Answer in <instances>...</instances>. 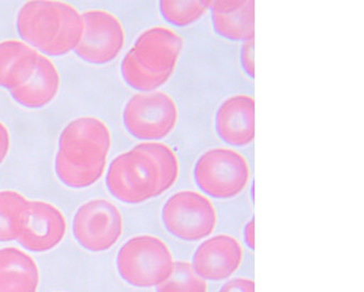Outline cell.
Listing matches in <instances>:
<instances>
[{
    "label": "cell",
    "mask_w": 364,
    "mask_h": 292,
    "mask_svg": "<svg viewBox=\"0 0 364 292\" xmlns=\"http://www.w3.org/2000/svg\"><path fill=\"white\" fill-rule=\"evenodd\" d=\"M178 175L180 161L173 148L160 141H144L111 162L105 186L116 200L139 205L168 192Z\"/></svg>",
    "instance_id": "cell-1"
},
{
    "label": "cell",
    "mask_w": 364,
    "mask_h": 292,
    "mask_svg": "<svg viewBox=\"0 0 364 292\" xmlns=\"http://www.w3.org/2000/svg\"><path fill=\"white\" fill-rule=\"evenodd\" d=\"M112 134L105 121L81 117L60 131L54 171L60 183L71 190H85L101 180L107 170Z\"/></svg>",
    "instance_id": "cell-2"
},
{
    "label": "cell",
    "mask_w": 364,
    "mask_h": 292,
    "mask_svg": "<svg viewBox=\"0 0 364 292\" xmlns=\"http://www.w3.org/2000/svg\"><path fill=\"white\" fill-rule=\"evenodd\" d=\"M16 28L22 42L46 58L75 52L83 32L82 13L55 0H32L20 7Z\"/></svg>",
    "instance_id": "cell-3"
},
{
    "label": "cell",
    "mask_w": 364,
    "mask_h": 292,
    "mask_svg": "<svg viewBox=\"0 0 364 292\" xmlns=\"http://www.w3.org/2000/svg\"><path fill=\"white\" fill-rule=\"evenodd\" d=\"M183 46L182 36L168 26L144 30L122 60V78L140 92L156 91L176 72Z\"/></svg>",
    "instance_id": "cell-4"
},
{
    "label": "cell",
    "mask_w": 364,
    "mask_h": 292,
    "mask_svg": "<svg viewBox=\"0 0 364 292\" xmlns=\"http://www.w3.org/2000/svg\"><path fill=\"white\" fill-rule=\"evenodd\" d=\"M170 247L156 235H136L117 252L116 269L127 285L158 288L170 277L174 267Z\"/></svg>",
    "instance_id": "cell-5"
},
{
    "label": "cell",
    "mask_w": 364,
    "mask_h": 292,
    "mask_svg": "<svg viewBox=\"0 0 364 292\" xmlns=\"http://www.w3.org/2000/svg\"><path fill=\"white\" fill-rule=\"evenodd\" d=\"M195 183L215 200L239 196L251 178L249 162L237 150L211 148L198 158L193 170Z\"/></svg>",
    "instance_id": "cell-6"
},
{
    "label": "cell",
    "mask_w": 364,
    "mask_h": 292,
    "mask_svg": "<svg viewBox=\"0 0 364 292\" xmlns=\"http://www.w3.org/2000/svg\"><path fill=\"white\" fill-rule=\"evenodd\" d=\"M122 121L126 131L136 139L160 141L178 125V104L164 91L136 93L124 107Z\"/></svg>",
    "instance_id": "cell-7"
},
{
    "label": "cell",
    "mask_w": 364,
    "mask_h": 292,
    "mask_svg": "<svg viewBox=\"0 0 364 292\" xmlns=\"http://www.w3.org/2000/svg\"><path fill=\"white\" fill-rule=\"evenodd\" d=\"M166 230L178 240L195 242L213 234L218 215L213 202L196 190L173 194L161 210Z\"/></svg>",
    "instance_id": "cell-8"
},
{
    "label": "cell",
    "mask_w": 364,
    "mask_h": 292,
    "mask_svg": "<svg viewBox=\"0 0 364 292\" xmlns=\"http://www.w3.org/2000/svg\"><path fill=\"white\" fill-rule=\"evenodd\" d=\"M71 229L75 240L83 249L92 253L105 252L123 235V215L109 200L95 198L79 207Z\"/></svg>",
    "instance_id": "cell-9"
},
{
    "label": "cell",
    "mask_w": 364,
    "mask_h": 292,
    "mask_svg": "<svg viewBox=\"0 0 364 292\" xmlns=\"http://www.w3.org/2000/svg\"><path fill=\"white\" fill-rule=\"evenodd\" d=\"M82 19V36L75 55L95 66L113 62L125 46L126 33L121 20L103 9L85 11Z\"/></svg>",
    "instance_id": "cell-10"
},
{
    "label": "cell",
    "mask_w": 364,
    "mask_h": 292,
    "mask_svg": "<svg viewBox=\"0 0 364 292\" xmlns=\"http://www.w3.org/2000/svg\"><path fill=\"white\" fill-rule=\"evenodd\" d=\"M67 221L54 205L43 200H28L18 218L17 240L32 253H46L64 240Z\"/></svg>",
    "instance_id": "cell-11"
},
{
    "label": "cell",
    "mask_w": 364,
    "mask_h": 292,
    "mask_svg": "<svg viewBox=\"0 0 364 292\" xmlns=\"http://www.w3.org/2000/svg\"><path fill=\"white\" fill-rule=\"evenodd\" d=\"M243 257V247L237 239L218 234L199 244L193 255L192 267L203 281H225L239 271Z\"/></svg>",
    "instance_id": "cell-12"
},
{
    "label": "cell",
    "mask_w": 364,
    "mask_h": 292,
    "mask_svg": "<svg viewBox=\"0 0 364 292\" xmlns=\"http://www.w3.org/2000/svg\"><path fill=\"white\" fill-rule=\"evenodd\" d=\"M215 126L223 143L245 147L255 139V100L252 95L235 94L218 107Z\"/></svg>",
    "instance_id": "cell-13"
},
{
    "label": "cell",
    "mask_w": 364,
    "mask_h": 292,
    "mask_svg": "<svg viewBox=\"0 0 364 292\" xmlns=\"http://www.w3.org/2000/svg\"><path fill=\"white\" fill-rule=\"evenodd\" d=\"M60 89V75L56 65L44 55L38 54L31 72L19 86L9 91L12 100L26 109L48 107Z\"/></svg>",
    "instance_id": "cell-14"
},
{
    "label": "cell",
    "mask_w": 364,
    "mask_h": 292,
    "mask_svg": "<svg viewBox=\"0 0 364 292\" xmlns=\"http://www.w3.org/2000/svg\"><path fill=\"white\" fill-rule=\"evenodd\" d=\"M213 31L230 40H254L255 3L252 0H218L211 4Z\"/></svg>",
    "instance_id": "cell-15"
},
{
    "label": "cell",
    "mask_w": 364,
    "mask_h": 292,
    "mask_svg": "<svg viewBox=\"0 0 364 292\" xmlns=\"http://www.w3.org/2000/svg\"><path fill=\"white\" fill-rule=\"evenodd\" d=\"M40 271L33 257L16 247L0 249V292H36Z\"/></svg>",
    "instance_id": "cell-16"
},
{
    "label": "cell",
    "mask_w": 364,
    "mask_h": 292,
    "mask_svg": "<svg viewBox=\"0 0 364 292\" xmlns=\"http://www.w3.org/2000/svg\"><path fill=\"white\" fill-rule=\"evenodd\" d=\"M40 53L21 40L0 42V88L8 92L31 72Z\"/></svg>",
    "instance_id": "cell-17"
},
{
    "label": "cell",
    "mask_w": 364,
    "mask_h": 292,
    "mask_svg": "<svg viewBox=\"0 0 364 292\" xmlns=\"http://www.w3.org/2000/svg\"><path fill=\"white\" fill-rule=\"evenodd\" d=\"M213 1L195 0H162L159 11L164 19L176 26H187L198 21L210 9Z\"/></svg>",
    "instance_id": "cell-18"
},
{
    "label": "cell",
    "mask_w": 364,
    "mask_h": 292,
    "mask_svg": "<svg viewBox=\"0 0 364 292\" xmlns=\"http://www.w3.org/2000/svg\"><path fill=\"white\" fill-rule=\"evenodd\" d=\"M26 202L17 190H0V242L17 240L18 218Z\"/></svg>",
    "instance_id": "cell-19"
},
{
    "label": "cell",
    "mask_w": 364,
    "mask_h": 292,
    "mask_svg": "<svg viewBox=\"0 0 364 292\" xmlns=\"http://www.w3.org/2000/svg\"><path fill=\"white\" fill-rule=\"evenodd\" d=\"M156 292H208V286L195 273L192 264L178 261L170 277L156 288Z\"/></svg>",
    "instance_id": "cell-20"
},
{
    "label": "cell",
    "mask_w": 364,
    "mask_h": 292,
    "mask_svg": "<svg viewBox=\"0 0 364 292\" xmlns=\"http://www.w3.org/2000/svg\"><path fill=\"white\" fill-rule=\"evenodd\" d=\"M240 62L242 68L250 78H255V65H254V40H246L242 44L240 52Z\"/></svg>",
    "instance_id": "cell-21"
},
{
    "label": "cell",
    "mask_w": 364,
    "mask_h": 292,
    "mask_svg": "<svg viewBox=\"0 0 364 292\" xmlns=\"http://www.w3.org/2000/svg\"><path fill=\"white\" fill-rule=\"evenodd\" d=\"M218 292H255V283L250 278H235L225 283Z\"/></svg>",
    "instance_id": "cell-22"
},
{
    "label": "cell",
    "mask_w": 364,
    "mask_h": 292,
    "mask_svg": "<svg viewBox=\"0 0 364 292\" xmlns=\"http://www.w3.org/2000/svg\"><path fill=\"white\" fill-rule=\"evenodd\" d=\"M11 147V136L4 121H0V166L4 163Z\"/></svg>",
    "instance_id": "cell-23"
},
{
    "label": "cell",
    "mask_w": 364,
    "mask_h": 292,
    "mask_svg": "<svg viewBox=\"0 0 364 292\" xmlns=\"http://www.w3.org/2000/svg\"><path fill=\"white\" fill-rule=\"evenodd\" d=\"M254 230H255V221H254V219H251L244 226L243 238L246 247H249L252 251L255 249V233H254Z\"/></svg>",
    "instance_id": "cell-24"
}]
</instances>
